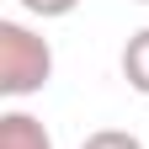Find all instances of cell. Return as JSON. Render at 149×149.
<instances>
[{
	"mask_svg": "<svg viewBox=\"0 0 149 149\" xmlns=\"http://www.w3.org/2000/svg\"><path fill=\"white\" fill-rule=\"evenodd\" d=\"M53 80V48L43 32H32L27 22L6 16L0 22V96L22 101V96H37Z\"/></svg>",
	"mask_w": 149,
	"mask_h": 149,
	"instance_id": "obj_1",
	"label": "cell"
},
{
	"mask_svg": "<svg viewBox=\"0 0 149 149\" xmlns=\"http://www.w3.org/2000/svg\"><path fill=\"white\" fill-rule=\"evenodd\" d=\"M0 149H53V133L32 112L11 107V112H0Z\"/></svg>",
	"mask_w": 149,
	"mask_h": 149,
	"instance_id": "obj_2",
	"label": "cell"
},
{
	"mask_svg": "<svg viewBox=\"0 0 149 149\" xmlns=\"http://www.w3.org/2000/svg\"><path fill=\"white\" fill-rule=\"evenodd\" d=\"M123 80H128V91L149 96V27H139L123 43Z\"/></svg>",
	"mask_w": 149,
	"mask_h": 149,
	"instance_id": "obj_3",
	"label": "cell"
},
{
	"mask_svg": "<svg viewBox=\"0 0 149 149\" xmlns=\"http://www.w3.org/2000/svg\"><path fill=\"white\" fill-rule=\"evenodd\" d=\"M80 149H144V139L128 133V128H96V133H85Z\"/></svg>",
	"mask_w": 149,
	"mask_h": 149,
	"instance_id": "obj_4",
	"label": "cell"
},
{
	"mask_svg": "<svg viewBox=\"0 0 149 149\" xmlns=\"http://www.w3.org/2000/svg\"><path fill=\"white\" fill-rule=\"evenodd\" d=\"M27 16H37V22H59V16H69L80 0H16Z\"/></svg>",
	"mask_w": 149,
	"mask_h": 149,
	"instance_id": "obj_5",
	"label": "cell"
}]
</instances>
